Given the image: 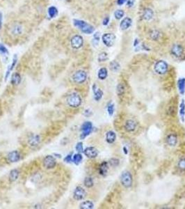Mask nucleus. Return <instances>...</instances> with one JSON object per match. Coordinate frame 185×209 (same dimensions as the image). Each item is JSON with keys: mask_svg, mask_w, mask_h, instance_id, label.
<instances>
[{"mask_svg": "<svg viewBox=\"0 0 185 209\" xmlns=\"http://www.w3.org/2000/svg\"><path fill=\"white\" fill-rule=\"evenodd\" d=\"M73 23H74V25L78 28L81 32L86 34H93L95 31L94 26L83 20H74Z\"/></svg>", "mask_w": 185, "mask_h": 209, "instance_id": "nucleus-1", "label": "nucleus"}, {"mask_svg": "<svg viewBox=\"0 0 185 209\" xmlns=\"http://www.w3.org/2000/svg\"><path fill=\"white\" fill-rule=\"evenodd\" d=\"M67 103L70 107H73V108H77L82 104V98L77 93H71L67 98Z\"/></svg>", "mask_w": 185, "mask_h": 209, "instance_id": "nucleus-2", "label": "nucleus"}, {"mask_svg": "<svg viewBox=\"0 0 185 209\" xmlns=\"http://www.w3.org/2000/svg\"><path fill=\"white\" fill-rule=\"evenodd\" d=\"M120 183L123 187L129 188L132 185L133 183V178L130 171H124L120 177Z\"/></svg>", "mask_w": 185, "mask_h": 209, "instance_id": "nucleus-3", "label": "nucleus"}, {"mask_svg": "<svg viewBox=\"0 0 185 209\" xmlns=\"http://www.w3.org/2000/svg\"><path fill=\"white\" fill-rule=\"evenodd\" d=\"M72 80L76 84H82L86 80L87 74L85 71L79 70L76 71L72 75Z\"/></svg>", "mask_w": 185, "mask_h": 209, "instance_id": "nucleus-4", "label": "nucleus"}, {"mask_svg": "<svg viewBox=\"0 0 185 209\" xmlns=\"http://www.w3.org/2000/svg\"><path fill=\"white\" fill-rule=\"evenodd\" d=\"M155 71L159 75H164L167 73L169 69V65L168 63L164 61H159L155 63Z\"/></svg>", "mask_w": 185, "mask_h": 209, "instance_id": "nucleus-5", "label": "nucleus"}, {"mask_svg": "<svg viewBox=\"0 0 185 209\" xmlns=\"http://www.w3.org/2000/svg\"><path fill=\"white\" fill-rule=\"evenodd\" d=\"M102 40L106 46L110 48V47H112L114 44L115 40H116V36L112 33H107V34L102 35Z\"/></svg>", "mask_w": 185, "mask_h": 209, "instance_id": "nucleus-6", "label": "nucleus"}, {"mask_svg": "<svg viewBox=\"0 0 185 209\" xmlns=\"http://www.w3.org/2000/svg\"><path fill=\"white\" fill-rule=\"evenodd\" d=\"M93 129V124L90 121H86L84 123L82 126V134H81V139L83 140L85 137H86L91 132Z\"/></svg>", "mask_w": 185, "mask_h": 209, "instance_id": "nucleus-7", "label": "nucleus"}, {"mask_svg": "<svg viewBox=\"0 0 185 209\" xmlns=\"http://www.w3.org/2000/svg\"><path fill=\"white\" fill-rule=\"evenodd\" d=\"M70 44L72 48L75 50H78L82 48L84 44V39L82 36L74 35V36H72L70 40Z\"/></svg>", "mask_w": 185, "mask_h": 209, "instance_id": "nucleus-8", "label": "nucleus"}, {"mask_svg": "<svg viewBox=\"0 0 185 209\" xmlns=\"http://www.w3.org/2000/svg\"><path fill=\"white\" fill-rule=\"evenodd\" d=\"M56 159L52 155H47L43 159V166L46 169H53L56 166Z\"/></svg>", "mask_w": 185, "mask_h": 209, "instance_id": "nucleus-9", "label": "nucleus"}, {"mask_svg": "<svg viewBox=\"0 0 185 209\" xmlns=\"http://www.w3.org/2000/svg\"><path fill=\"white\" fill-rule=\"evenodd\" d=\"M86 194V191L83 188H82L81 186H77L74 190V193H73V197L75 200L81 201L84 199Z\"/></svg>", "mask_w": 185, "mask_h": 209, "instance_id": "nucleus-10", "label": "nucleus"}, {"mask_svg": "<svg viewBox=\"0 0 185 209\" xmlns=\"http://www.w3.org/2000/svg\"><path fill=\"white\" fill-rule=\"evenodd\" d=\"M171 52V54L174 57L179 58V57L182 56L183 53H184V48H182L181 45L175 44L172 46Z\"/></svg>", "mask_w": 185, "mask_h": 209, "instance_id": "nucleus-11", "label": "nucleus"}, {"mask_svg": "<svg viewBox=\"0 0 185 209\" xmlns=\"http://www.w3.org/2000/svg\"><path fill=\"white\" fill-rule=\"evenodd\" d=\"M84 153L88 158H95L98 155V151L96 148L90 146L87 147L85 150H84Z\"/></svg>", "mask_w": 185, "mask_h": 209, "instance_id": "nucleus-12", "label": "nucleus"}, {"mask_svg": "<svg viewBox=\"0 0 185 209\" xmlns=\"http://www.w3.org/2000/svg\"><path fill=\"white\" fill-rule=\"evenodd\" d=\"M20 154L18 151H13L9 153L7 155L8 160L11 163H17L20 160Z\"/></svg>", "mask_w": 185, "mask_h": 209, "instance_id": "nucleus-13", "label": "nucleus"}, {"mask_svg": "<svg viewBox=\"0 0 185 209\" xmlns=\"http://www.w3.org/2000/svg\"><path fill=\"white\" fill-rule=\"evenodd\" d=\"M132 24V20L129 17H126L120 23V28L122 30H127L130 27Z\"/></svg>", "mask_w": 185, "mask_h": 209, "instance_id": "nucleus-14", "label": "nucleus"}, {"mask_svg": "<svg viewBox=\"0 0 185 209\" xmlns=\"http://www.w3.org/2000/svg\"><path fill=\"white\" fill-rule=\"evenodd\" d=\"M154 16V12L150 8H146L144 10L142 13V18L145 21H149V20H152Z\"/></svg>", "mask_w": 185, "mask_h": 209, "instance_id": "nucleus-15", "label": "nucleus"}, {"mask_svg": "<svg viewBox=\"0 0 185 209\" xmlns=\"http://www.w3.org/2000/svg\"><path fill=\"white\" fill-rule=\"evenodd\" d=\"M136 128V124L134 121L130 119L127 120L125 124V130L128 132H133Z\"/></svg>", "mask_w": 185, "mask_h": 209, "instance_id": "nucleus-16", "label": "nucleus"}, {"mask_svg": "<svg viewBox=\"0 0 185 209\" xmlns=\"http://www.w3.org/2000/svg\"><path fill=\"white\" fill-rule=\"evenodd\" d=\"M40 137L39 135H38L32 136L29 139V141H28V143H29V146H32V147H36V146H38V144H40Z\"/></svg>", "mask_w": 185, "mask_h": 209, "instance_id": "nucleus-17", "label": "nucleus"}, {"mask_svg": "<svg viewBox=\"0 0 185 209\" xmlns=\"http://www.w3.org/2000/svg\"><path fill=\"white\" fill-rule=\"evenodd\" d=\"M166 142L171 146H176L177 143H178V137L175 134H170L169 135H168L167 138H166Z\"/></svg>", "mask_w": 185, "mask_h": 209, "instance_id": "nucleus-18", "label": "nucleus"}, {"mask_svg": "<svg viewBox=\"0 0 185 209\" xmlns=\"http://www.w3.org/2000/svg\"><path fill=\"white\" fill-rule=\"evenodd\" d=\"M116 140V135L113 131H108L106 134V141L109 144H113Z\"/></svg>", "mask_w": 185, "mask_h": 209, "instance_id": "nucleus-19", "label": "nucleus"}, {"mask_svg": "<svg viewBox=\"0 0 185 209\" xmlns=\"http://www.w3.org/2000/svg\"><path fill=\"white\" fill-rule=\"evenodd\" d=\"M93 92H94V99L96 101H99L103 96V92L99 89H97V87H96L95 85H93Z\"/></svg>", "mask_w": 185, "mask_h": 209, "instance_id": "nucleus-20", "label": "nucleus"}, {"mask_svg": "<svg viewBox=\"0 0 185 209\" xmlns=\"http://www.w3.org/2000/svg\"><path fill=\"white\" fill-rule=\"evenodd\" d=\"M108 163L107 162H103L99 167V173L100 175L105 176L107 175V172H108Z\"/></svg>", "mask_w": 185, "mask_h": 209, "instance_id": "nucleus-21", "label": "nucleus"}, {"mask_svg": "<svg viewBox=\"0 0 185 209\" xmlns=\"http://www.w3.org/2000/svg\"><path fill=\"white\" fill-rule=\"evenodd\" d=\"M21 80H22V78H21V76H20V75L19 74V73H14L13 75H12L11 80V82L12 85L16 86V85H20V82H21Z\"/></svg>", "mask_w": 185, "mask_h": 209, "instance_id": "nucleus-22", "label": "nucleus"}, {"mask_svg": "<svg viewBox=\"0 0 185 209\" xmlns=\"http://www.w3.org/2000/svg\"><path fill=\"white\" fill-rule=\"evenodd\" d=\"M97 76H98V78L101 80H104L108 76V71L106 68H101L99 70L98 73H97Z\"/></svg>", "mask_w": 185, "mask_h": 209, "instance_id": "nucleus-23", "label": "nucleus"}, {"mask_svg": "<svg viewBox=\"0 0 185 209\" xmlns=\"http://www.w3.org/2000/svg\"><path fill=\"white\" fill-rule=\"evenodd\" d=\"M178 87L180 93L183 95L185 92V78H180L178 82Z\"/></svg>", "mask_w": 185, "mask_h": 209, "instance_id": "nucleus-24", "label": "nucleus"}, {"mask_svg": "<svg viewBox=\"0 0 185 209\" xmlns=\"http://www.w3.org/2000/svg\"><path fill=\"white\" fill-rule=\"evenodd\" d=\"M19 177V171L16 169H12L9 174V179L11 181H15Z\"/></svg>", "mask_w": 185, "mask_h": 209, "instance_id": "nucleus-25", "label": "nucleus"}, {"mask_svg": "<svg viewBox=\"0 0 185 209\" xmlns=\"http://www.w3.org/2000/svg\"><path fill=\"white\" fill-rule=\"evenodd\" d=\"M94 207V204L91 201H85L79 206V208L82 209H92Z\"/></svg>", "mask_w": 185, "mask_h": 209, "instance_id": "nucleus-26", "label": "nucleus"}, {"mask_svg": "<svg viewBox=\"0 0 185 209\" xmlns=\"http://www.w3.org/2000/svg\"><path fill=\"white\" fill-rule=\"evenodd\" d=\"M180 115L182 121H184L185 116V103L184 100H182L180 104Z\"/></svg>", "mask_w": 185, "mask_h": 209, "instance_id": "nucleus-27", "label": "nucleus"}, {"mask_svg": "<svg viewBox=\"0 0 185 209\" xmlns=\"http://www.w3.org/2000/svg\"><path fill=\"white\" fill-rule=\"evenodd\" d=\"M84 184L85 187L88 188H92L94 185V182H93V179L91 177H86L84 181Z\"/></svg>", "mask_w": 185, "mask_h": 209, "instance_id": "nucleus-28", "label": "nucleus"}, {"mask_svg": "<svg viewBox=\"0 0 185 209\" xmlns=\"http://www.w3.org/2000/svg\"><path fill=\"white\" fill-rule=\"evenodd\" d=\"M82 160H83V157H82V154L79 153L77 154H74V156L72 157V161L75 165H79L82 161Z\"/></svg>", "mask_w": 185, "mask_h": 209, "instance_id": "nucleus-29", "label": "nucleus"}, {"mask_svg": "<svg viewBox=\"0 0 185 209\" xmlns=\"http://www.w3.org/2000/svg\"><path fill=\"white\" fill-rule=\"evenodd\" d=\"M57 13H58V10L56 7H51L48 9V15L51 18H54L57 15Z\"/></svg>", "mask_w": 185, "mask_h": 209, "instance_id": "nucleus-30", "label": "nucleus"}, {"mask_svg": "<svg viewBox=\"0 0 185 209\" xmlns=\"http://www.w3.org/2000/svg\"><path fill=\"white\" fill-rule=\"evenodd\" d=\"M22 32V27L19 24H15V26H13V29H12V33L15 35H19L21 34V33Z\"/></svg>", "mask_w": 185, "mask_h": 209, "instance_id": "nucleus-31", "label": "nucleus"}, {"mask_svg": "<svg viewBox=\"0 0 185 209\" xmlns=\"http://www.w3.org/2000/svg\"><path fill=\"white\" fill-rule=\"evenodd\" d=\"M110 69L112 71L116 72L120 69V64L116 61H113L110 63Z\"/></svg>", "mask_w": 185, "mask_h": 209, "instance_id": "nucleus-32", "label": "nucleus"}, {"mask_svg": "<svg viewBox=\"0 0 185 209\" xmlns=\"http://www.w3.org/2000/svg\"><path fill=\"white\" fill-rule=\"evenodd\" d=\"M116 93L118 96H122L125 93V87L122 84H119L116 87Z\"/></svg>", "mask_w": 185, "mask_h": 209, "instance_id": "nucleus-33", "label": "nucleus"}, {"mask_svg": "<svg viewBox=\"0 0 185 209\" xmlns=\"http://www.w3.org/2000/svg\"><path fill=\"white\" fill-rule=\"evenodd\" d=\"M124 15H125V13L121 9L116 10L114 13V17L116 20H120L121 18H123Z\"/></svg>", "mask_w": 185, "mask_h": 209, "instance_id": "nucleus-34", "label": "nucleus"}, {"mask_svg": "<svg viewBox=\"0 0 185 209\" xmlns=\"http://www.w3.org/2000/svg\"><path fill=\"white\" fill-rule=\"evenodd\" d=\"M99 40H100V34H99V32H96L94 34V36H93V44L95 46H97L99 42Z\"/></svg>", "mask_w": 185, "mask_h": 209, "instance_id": "nucleus-35", "label": "nucleus"}, {"mask_svg": "<svg viewBox=\"0 0 185 209\" xmlns=\"http://www.w3.org/2000/svg\"><path fill=\"white\" fill-rule=\"evenodd\" d=\"M108 59V54L106 52H102L99 54L98 61L99 62H104Z\"/></svg>", "mask_w": 185, "mask_h": 209, "instance_id": "nucleus-36", "label": "nucleus"}, {"mask_svg": "<svg viewBox=\"0 0 185 209\" xmlns=\"http://www.w3.org/2000/svg\"><path fill=\"white\" fill-rule=\"evenodd\" d=\"M107 112L110 116H112L113 112H114V104L112 103L109 104L108 107H107Z\"/></svg>", "mask_w": 185, "mask_h": 209, "instance_id": "nucleus-37", "label": "nucleus"}, {"mask_svg": "<svg viewBox=\"0 0 185 209\" xmlns=\"http://www.w3.org/2000/svg\"><path fill=\"white\" fill-rule=\"evenodd\" d=\"M75 149H76V151H77L78 153H79L84 152L83 144H82V142H78V143H77V145H76Z\"/></svg>", "mask_w": 185, "mask_h": 209, "instance_id": "nucleus-38", "label": "nucleus"}, {"mask_svg": "<svg viewBox=\"0 0 185 209\" xmlns=\"http://www.w3.org/2000/svg\"><path fill=\"white\" fill-rule=\"evenodd\" d=\"M109 164L111 165V166L113 167H116L119 165V160L117 158H111L109 160Z\"/></svg>", "mask_w": 185, "mask_h": 209, "instance_id": "nucleus-39", "label": "nucleus"}, {"mask_svg": "<svg viewBox=\"0 0 185 209\" xmlns=\"http://www.w3.org/2000/svg\"><path fill=\"white\" fill-rule=\"evenodd\" d=\"M178 167L182 170H185V158H182L178 162Z\"/></svg>", "mask_w": 185, "mask_h": 209, "instance_id": "nucleus-40", "label": "nucleus"}, {"mask_svg": "<svg viewBox=\"0 0 185 209\" xmlns=\"http://www.w3.org/2000/svg\"><path fill=\"white\" fill-rule=\"evenodd\" d=\"M0 53L3 54H9V51H8L7 48L4 45L1 44V43H0Z\"/></svg>", "mask_w": 185, "mask_h": 209, "instance_id": "nucleus-41", "label": "nucleus"}, {"mask_svg": "<svg viewBox=\"0 0 185 209\" xmlns=\"http://www.w3.org/2000/svg\"><path fill=\"white\" fill-rule=\"evenodd\" d=\"M159 33L157 31H153L152 32L151 34H150V36L152 39L154 40H157L159 38Z\"/></svg>", "mask_w": 185, "mask_h": 209, "instance_id": "nucleus-42", "label": "nucleus"}, {"mask_svg": "<svg viewBox=\"0 0 185 209\" xmlns=\"http://www.w3.org/2000/svg\"><path fill=\"white\" fill-rule=\"evenodd\" d=\"M17 63V56L16 55H14V57H13V62H12V64L11 65H9V67H10L11 70H13L14 68V67L15 66V65H16Z\"/></svg>", "mask_w": 185, "mask_h": 209, "instance_id": "nucleus-43", "label": "nucleus"}, {"mask_svg": "<svg viewBox=\"0 0 185 209\" xmlns=\"http://www.w3.org/2000/svg\"><path fill=\"white\" fill-rule=\"evenodd\" d=\"M64 162L68 163H70L72 162V155L71 154H69L67 156L64 158Z\"/></svg>", "mask_w": 185, "mask_h": 209, "instance_id": "nucleus-44", "label": "nucleus"}, {"mask_svg": "<svg viewBox=\"0 0 185 209\" xmlns=\"http://www.w3.org/2000/svg\"><path fill=\"white\" fill-rule=\"evenodd\" d=\"M127 6L128 7H132L134 4V0H127Z\"/></svg>", "mask_w": 185, "mask_h": 209, "instance_id": "nucleus-45", "label": "nucleus"}, {"mask_svg": "<svg viewBox=\"0 0 185 209\" xmlns=\"http://www.w3.org/2000/svg\"><path fill=\"white\" fill-rule=\"evenodd\" d=\"M109 17H106V18H105V19L103 20V22H102V24H103V25H107V24H109Z\"/></svg>", "mask_w": 185, "mask_h": 209, "instance_id": "nucleus-46", "label": "nucleus"}, {"mask_svg": "<svg viewBox=\"0 0 185 209\" xmlns=\"http://www.w3.org/2000/svg\"><path fill=\"white\" fill-rule=\"evenodd\" d=\"M126 1H127V0H118L117 4H119V6H122V4H125Z\"/></svg>", "mask_w": 185, "mask_h": 209, "instance_id": "nucleus-47", "label": "nucleus"}, {"mask_svg": "<svg viewBox=\"0 0 185 209\" xmlns=\"http://www.w3.org/2000/svg\"><path fill=\"white\" fill-rule=\"evenodd\" d=\"M1 26H2V14L0 12V29H1Z\"/></svg>", "mask_w": 185, "mask_h": 209, "instance_id": "nucleus-48", "label": "nucleus"}, {"mask_svg": "<svg viewBox=\"0 0 185 209\" xmlns=\"http://www.w3.org/2000/svg\"><path fill=\"white\" fill-rule=\"evenodd\" d=\"M134 46H137V44H139V40H138L137 38H136V39H135L134 43Z\"/></svg>", "mask_w": 185, "mask_h": 209, "instance_id": "nucleus-49", "label": "nucleus"}, {"mask_svg": "<svg viewBox=\"0 0 185 209\" xmlns=\"http://www.w3.org/2000/svg\"><path fill=\"white\" fill-rule=\"evenodd\" d=\"M123 151L125 152V154H127V149H126V147H124L123 148Z\"/></svg>", "mask_w": 185, "mask_h": 209, "instance_id": "nucleus-50", "label": "nucleus"}]
</instances>
